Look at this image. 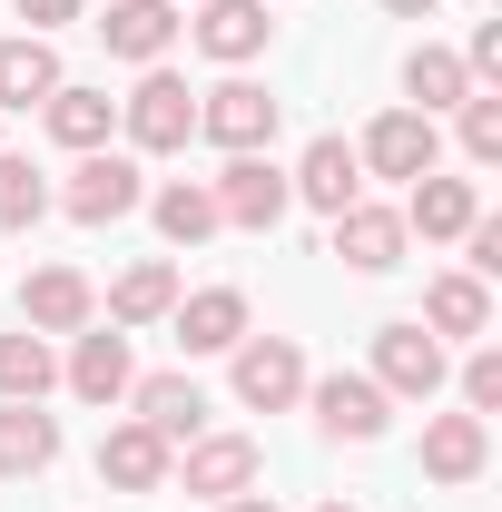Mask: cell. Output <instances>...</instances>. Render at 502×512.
Returning a JSON list of instances; mask_svg holds the SVG:
<instances>
[{
	"mask_svg": "<svg viewBox=\"0 0 502 512\" xmlns=\"http://www.w3.org/2000/svg\"><path fill=\"white\" fill-rule=\"evenodd\" d=\"M188 40H197V60L247 69V60H266L276 20H266V0H188Z\"/></svg>",
	"mask_w": 502,
	"mask_h": 512,
	"instance_id": "cell-11",
	"label": "cell"
},
{
	"mask_svg": "<svg viewBox=\"0 0 502 512\" xmlns=\"http://www.w3.org/2000/svg\"><path fill=\"white\" fill-rule=\"evenodd\" d=\"M20 20L50 40V30H69V20H79V0H20Z\"/></svg>",
	"mask_w": 502,
	"mask_h": 512,
	"instance_id": "cell-33",
	"label": "cell"
},
{
	"mask_svg": "<svg viewBox=\"0 0 502 512\" xmlns=\"http://www.w3.org/2000/svg\"><path fill=\"white\" fill-rule=\"evenodd\" d=\"M188 286H178V266L168 256H138V266H119L109 276V296H99V325H119V335H138V325H168V306H178Z\"/></svg>",
	"mask_w": 502,
	"mask_h": 512,
	"instance_id": "cell-17",
	"label": "cell"
},
{
	"mask_svg": "<svg viewBox=\"0 0 502 512\" xmlns=\"http://www.w3.org/2000/svg\"><path fill=\"white\" fill-rule=\"evenodd\" d=\"M276 128H286V99L247 79V69H227L217 89H197V138L207 148H227V158H256V148H276Z\"/></svg>",
	"mask_w": 502,
	"mask_h": 512,
	"instance_id": "cell-1",
	"label": "cell"
},
{
	"mask_svg": "<svg viewBox=\"0 0 502 512\" xmlns=\"http://www.w3.org/2000/svg\"><path fill=\"white\" fill-rule=\"evenodd\" d=\"M424 335H434V345H483V335H493V286H483V276H463V266H443L434 286H424Z\"/></svg>",
	"mask_w": 502,
	"mask_h": 512,
	"instance_id": "cell-18",
	"label": "cell"
},
{
	"mask_svg": "<svg viewBox=\"0 0 502 512\" xmlns=\"http://www.w3.org/2000/svg\"><path fill=\"white\" fill-rule=\"evenodd\" d=\"M99 40H109V60H128V69H158L168 50H178V40H188V10H178V0H109Z\"/></svg>",
	"mask_w": 502,
	"mask_h": 512,
	"instance_id": "cell-14",
	"label": "cell"
},
{
	"mask_svg": "<svg viewBox=\"0 0 502 512\" xmlns=\"http://www.w3.org/2000/svg\"><path fill=\"white\" fill-rule=\"evenodd\" d=\"M20 325L60 345L79 325H99V286H89L79 266H30V276H20Z\"/></svg>",
	"mask_w": 502,
	"mask_h": 512,
	"instance_id": "cell-13",
	"label": "cell"
},
{
	"mask_svg": "<svg viewBox=\"0 0 502 512\" xmlns=\"http://www.w3.org/2000/svg\"><path fill=\"white\" fill-rule=\"evenodd\" d=\"M138 207L158 217V237H168V247H207V237H217V197H207V178H158Z\"/></svg>",
	"mask_w": 502,
	"mask_h": 512,
	"instance_id": "cell-27",
	"label": "cell"
},
{
	"mask_svg": "<svg viewBox=\"0 0 502 512\" xmlns=\"http://www.w3.org/2000/svg\"><path fill=\"white\" fill-rule=\"evenodd\" d=\"M138 197H148V168L128 148H89L60 188H50V207L79 217V227H119V217H138Z\"/></svg>",
	"mask_w": 502,
	"mask_h": 512,
	"instance_id": "cell-4",
	"label": "cell"
},
{
	"mask_svg": "<svg viewBox=\"0 0 502 512\" xmlns=\"http://www.w3.org/2000/svg\"><path fill=\"white\" fill-rule=\"evenodd\" d=\"M168 325H178V355H227L256 316H247V286H197L168 306Z\"/></svg>",
	"mask_w": 502,
	"mask_h": 512,
	"instance_id": "cell-22",
	"label": "cell"
},
{
	"mask_svg": "<svg viewBox=\"0 0 502 512\" xmlns=\"http://www.w3.org/2000/svg\"><path fill=\"white\" fill-rule=\"evenodd\" d=\"M355 158H365V178L414 188L424 168H443V119H424V109H384V119L355 138Z\"/></svg>",
	"mask_w": 502,
	"mask_h": 512,
	"instance_id": "cell-10",
	"label": "cell"
},
{
	"mask_svg": "<svg viewBox=\"0 0 502 512\" xmlns=\"http://www.w3.org/2000/svg\"><path fill=\"white\" fill-rule=\"evenodd\" d=\"M483 463H493V424L483 414H424V483L443 493H463V483H483Z\"/></svg>",
	"mask_w": 502,
	"mask_h": 512,
	"instance_id": "cell-16",
	"label": "cell"
},
{
	"mask_svg": "<svg viewBox=\"0 0 502 512\" xmlns=\"http://www.w3.org/2000/svg\"><path fill=\"white\" fill-rule=\"evenodd\" d=\"M217 512H276V503H266V493H237V503H217Z\"/></svg>",
	"mask_w": 502,
	"mask_h": 512,
	"instance_id": "cell-35",
	"label": "cell"
},
{
	"mask_svg": "<svg viewBox=\"0 0 502 512\" xmlns=\"http://www.w3.org/2000/svg\"><path fill=\"white\" fill-rule=\"evenodd\" d=\"M315 512H365V503H345V493H325V503H315Z\"/></svg>",
	"mask_w": 502,
	"mask_h": 512,
	"instance_id": "cell-36",
	"label": "cell"
},
{
	"mask_svg": "<svg viewBox=\"0 0 502 512\" xmlns=\"http://www.w3.org/2000/svg\"><path fill=\"white\" fill-rule=\"evenodd\" d=\"M60 384L79 394V404H128V384H138V355H128L119 325H79L60 355Z\"/></svg>",
	"mask_w": 502,
	"mask_h": 512,
	"instance_id": "cell-12",
	"label": "cell"
},
{
	"mask_svg": "<svg viewBox=\"0 0 502 512\" xmlns=\"http://www.w3.org/2000/svg\"><path fill=\"white\" fill-rule=\"evenodd\" d=\"M453 394H463V414H493L502 404V345H463V365H453Z\"/></svg>",
	"mask_w": 502,
	"mask_h": 512,
	"instance_id": "cell-31",
	"label": "cell"
},
{
	"mask_svg": "<svg viewBox=\"0 0 502 512\" xmlns=\"http://www.w3.org/2000/svg\"><path fill=\"white\" fill-rule=\"evenodd\" d=\"M168 463H178V444H158L138 414H119V424L99 434V483H109V493H168Z\"/></svg>",
	"mask_w": 502,
	"mask_h": 512,
	"instance_id": "cell-20",
	"label": "cell"
},
{
	"mask_svg": "<svg viewBox=\"0 0 502 512\" xmlns=\"http://www.w3.org/2000/svg\"><path fill=\"white\" fill-rule=\"evenodd\" d=\"M119 128H128V158H178L197 138V89L178 79V69H138V89L119 99Z\"/></svg>",
	"mask_w": 502,
	"mask_h": 512,
	"instance_id": "cell-2",
	"label": "cell"
},
{
	"mask_svg": "<svg viewBox=\"0 0 502 512\" xmlns=\"http://www.w3.org/2000/svg\"><path fill=\"white\" fill-rule=\"evenodd\" d=\"M227 394H237L247 414H296V404H306V345L247 325V335L227 345Z\"/></svg>",
	"mask_w": 502,
	"mask_h": 512,
	"instance_id": "cell-3",
	"label": "cell"
},
{
	"mask_svg": "<svg viewBox=\"0 0 502 512\" xmlns=\"http://www.w3.org/2000/svg\"><path fill=\"white\" fill-rule=\"evenodd\" d=\"M40 217H50V178H40L20 148H0V227H10V237H30Z\"/></svg>",
	"mask_w": 502,
	"mask_h": 512,
	"instance_id": "cell-29",
	"label": "cell"
},
{
	"mask_svg": "<svg viewBox=\"0 0 502 512\" xmlns=\"http://www.w3.org/2000/svg\"><path fill=\"white\" fill-rule=\"evenodd\" d=\"M178 10H188V0H178Z\"/></svg>",
	"mask_w": 502,
	"mask_h": 512,
	"instance_id": "cell-38",
	"label": "cell"
},
{
	"mask_svg": "<svg viewBox=\"0 0 502 512\" xmlns=\"http://www.w3.org/2000/svg\"><path fill=\"white\" fill-rule=\"evenodd\" d=\"M266 10H276V0H266Z\"/></svg>",
	"mask_w": 502,
	"mask_h": 512,
	"instance_id": "cell-37",
	"label": "cell"
},
{
	"mask_svg": "<svg viewBox=\"0 0 502 512\" xmlns=\"http://www.w3.org/2000/svg\"><path fill=\"white\" fill-rule=\"evenodd\" d=\"M453 148H463V168H502V89H473L453 109Z\"/></svg>",
	"mask_w": 502,
	"mask_h": 512,
	"instance_id": "cell-30",
	"label": "cell"
},
{
	"mask_svg": "<svg viewBox=\"0 0 502 512\" xmlns=\"http://www.w3.org/2000/svg\"><path fill=\"white\" fill-rule=\"evenodd\" d=\"M325 256L335 266H355V276H394L414 237H404V207H375V197H355V207H335L325 217Z\"/></svg>",
	"mask_w": 502,
	"mask_h": 512,
	"instance_id": "cell-8",
	"label": "cell"
},
{
	"mask_svg": "<svg viewBox=\"0 0 502 512\" xmlns=\"http://www.w3.org/2000/svg\"><path fill=\"white\" fill-rule=\"evenodd\" d=\"M128 414H138L158 444H197V434H207V384L197 375H138L128 384Z\"/></svg>",
	"mask_w": 502,
	"mask_h": 512,
	"instance_id": "cell-21",
	"label": "cell"
},
{
	"mask_svg": "<svg viewBox=\"0 0 502 512\" xmlns=\"http://www.w3.org/2000/svg\"><path fill=\"white\" fill-rule=\"evenodd\" d=\"M60 79L69 69H60V50H50L40 30H10V40H0V119H10V109H40Z\"/></svg>",
	"mask_w": 502,
	"mask_h": 512,
	"instance_id": "cell-25",
	"label": "cell"
},
{
	"mask_svg": "<svg viewBox=\"0 0 502 512\" xmlns=\"http://www.w3.org/2000/svg\"><path fill=\"white\" fill-rule=\"evenodd\" d=\"M40 128L60 138L69 158H89V148H109V128H119V99H109V89H89V79H60V89L40 99Z\"/></svg>",
	"mask_w": 502,
	"mask_h": 512,
	"instance_id": "cell-23",
	"label": "cell"
},
{
	"mask_svg": "<svg viewBox=\"0 0 502 512\" xmlns=\"http://www.w3.org/2000/svg\"><path fill=\"white\" fill-rule=\"evenodd\" d=\"M286 188H296V207H315V217H335V207H355L365 197V158H355V138H306V158L286 168Z\"/></svg>",
	"mask_w": 502,
	"mask_h": 512,
	"instance_id": "cell-15",
	"label": "cell"
},
{
	"mask_svg": "<svg viewBox=\"0 0 502 512\" xmlns=\"http://www.w3.org/2000/svg\"><path fill=\"white\" fill-rule=\"evenodd\" d=\"M365 375L384 384V404H434L453 384V345H434L414 316H394V325H375V365Z\"/></svg>",
	"mask_w": 502,
	"mask_h": 512,
	"instance_id": "cell-5",
	"label": "cell"
},
{
	"mask_svg": "<svg viewBox=\"0 0 502 512\" xmlns=\"http://www.w3.org/2000/svg\"><path fill=\"white\" fill-rule=\"evenodd\" d=\"M60 394V345L50 335H0V404H50Z\"/></svg>",
	"mask_w": 502,
	"mask_h": 512,
	"instance_id": "cell-28",
	"label": "cell"
},
{
	"mask_svg": "<svg viewBox=\"0 0 502 512\" xmlns=\"http://www.w3.org/2000/svg\"><path fill=\"white\" fill-rule=\"evenodd\" d=\"M207 197H217V227H237V237H266V227H286V207H296V188H286V168L256 148V158H227L217 178H207Z\"/></svg>",
	"mask_w": 502,
	"mask_h": 512,
	"instance_id": "cell-7",
	"label": "cell"
},
{
	"mask_svg": "<svg viewBox=\"0 0 502 512\" xmlns=\"http://www.w3.org/2000/svg\"><path fill=\"white\" fill-rule=\"evenodd\" d=\"M463 79H473V89H493V79H502V20H483V30H473V50H463Z\"/></svg>",
	"mask_w": 502,
	"mask_h": 512,
	"instance_id": "cell-32",
	"label": "cell"
},
{
	"mask_svg": "<svg viewBox=\"0 0 502 512\" xmlns=\"http://www.w3.org/2000/svg\"><path fill=\"white\" fill-rule=\"evenodd\" d=\"M463 99H473V79H463V50H443V40H414V50H404V109L443 119V109H463Z\"/></svg>",
	"mask_w": 502,
	"mask_h": 512,
	"instance_id": "cell-26",
	"label": "cell"
},
{
	"mask_svg": "<svg viewBox=\"0 0 502 512\" xmlns=\"http://www.w3.org/2000/svg\"><path fill=\"white\" fill-rule=\"evenodd\" d=\"M168 483H188V503H237L266 483V444L256 434H197V444H178Z\"/></svg>",
	"mask_w": 502,
	"mask_h": 512,
	"instance_id": "cell-6",
	"label": "cell"
},
{
	"mask_svg": "<svg viewBox=\"0 0 502 512\" xmlns=\"http://www.w3.org/2000/svg\"><path fill=\"white\" fill-rule=\"evenodd\" d=\"M60 463V414L40 404H0V483H40Z\"/></svg>",
	"mask_w": 502,
	"mask_h": 512,
	"instance_id": "cell-24",
	"label": "cell"
},
{
	"mask_svg": "<svg viewBox=\"0 0 502 512\" xmlns=\"http://www.w3.org/2000/svg\"><path fill=\"white\" fill-rule=\"evenodd\" d=\"M306 414H315V434L325 444H384V424H394V404H384V384L375 375H306Z\"/></svg>",
	"mask_w": 502,
	"mask_h": 512,
	"instance_id": "cell-9",
	"label": "cell"
},
{
	"mask_svg": "<svg viewBox=\"0 0 502 512\" xmlns=\"http://www.w3.org/2000/svg\"><path fill=\"white\" fill-rule=\"evenodd\" d=\"M473 217H483V188H473V178H443V168H424V178L404 188V237H424V247H453Z\"/></svg>",
	"mask_w": 502,
	"mask_h": 512,
	"instance_id": "cell-19",
	"label": "cell"
},
{
	"mask_svg": "<svg viewBox=\"0 0 502 512\" xmlns=\"http://www.w3.org/2000/svg\"><path fill=\"white\" fill-rule=\"evenodd\" d=\"M394 20H443V0H384Z\"/></svg>",
	"mask_w": 502,
	"mask_h": 512,
	"instance_id": "cell-34",
	"label": "cell"
}]
</instances>
